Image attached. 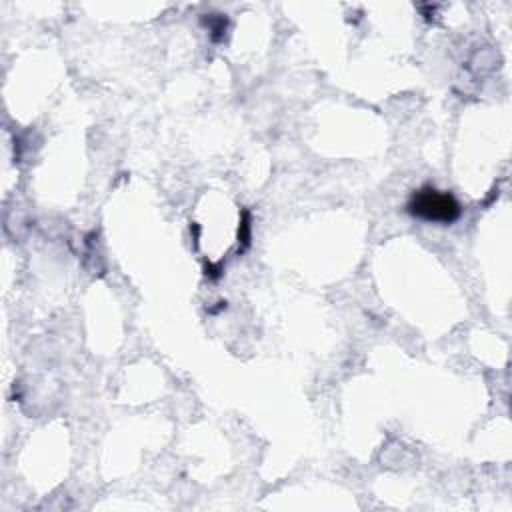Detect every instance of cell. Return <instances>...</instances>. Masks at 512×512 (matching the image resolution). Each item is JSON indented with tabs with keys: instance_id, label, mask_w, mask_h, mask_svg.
Here are the masks:
<instances>
[{
	"instance_id": "cell-1",
	"label": "cell",
	"mask_w": 512,
	"mask_h": 512,
	"mask_svg": "<svg viewBox=\"0 0 512 512\" xmlns=\"http://www.w3.org/2000/svg\"><path fill=\"white\" fill-rule=\"evenodd\" d=\"M406 208L414 218L438 224H450L458 220L462 212L458 200L450 192H442L432 186L414 192Z\"/></svg>"
}]
</instances>
